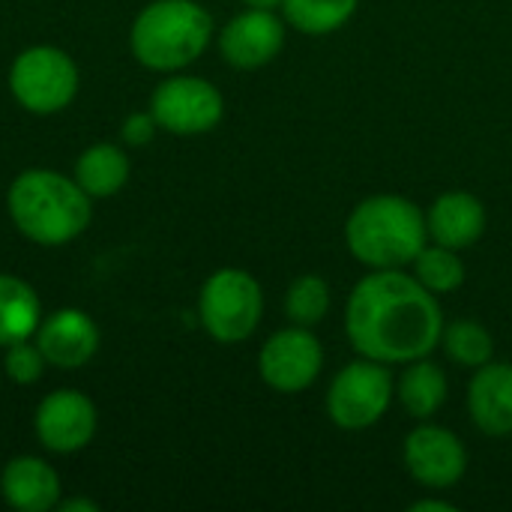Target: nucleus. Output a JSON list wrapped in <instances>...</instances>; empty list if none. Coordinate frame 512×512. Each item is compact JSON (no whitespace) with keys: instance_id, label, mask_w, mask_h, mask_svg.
Segmentation results:
<instances>
[{"instance_id":"28","label":"nucleus","mask_w":512,"mask_h":512,"mask_svg":"<svg viewBox=\"0 0 512 512\" xmlns=\"http://www.w3.org/2000/svg\"><path fill=\"white\" fill-rule=\"evenodd\" d=\"M243 3H246V9H267V12H276V9H282L285 0H243Z\"/></svg>"},{"instance_id":"26","label":"nucleus","mask_w":512,"mask_h":512,"mask_svg":"<svg viewBox=\"0 0 512 512\" xmlns=\"http://www.w3.org/2000/svg\"><path fill=\"white\" fill-rule=\"evenodd\" d=\"M411 512H456V504L444 501V498H423V501H414Z\"/></svg>"},{"instance_id":"17","label":"nucleus","mask_w":512,"mask_h":512,"mask_svg":"<svg viewBox=\"0 0 512 512\" xmlns=\"http://www.w3.org/2000/svg\"><path fill=\"white\" fill-rule=\"evenodd\" d=\"M447 396L450 384L435 360L420 357L402 366V375L396 378V399L411 420H432L447 405Z\"/></svg>"},{"instance_id":"12","label":"nucleus","mask_w":512,"mask_h":512,"mask_svg":"<svg viewBox=\"0 0 512 512\" xmlns=\"http://www.w3.org/2000/svg\"><path fill=\"white\" fill-rule=\"evenodd\" d=\"M285 48V21L267 9H246L234 15L219 33V51L234 69H261Z\"/></svg>"},{"instance_id":"27","label":"nucleus","mask_w":512,"mask_h":512,"mask_svg":"<svg viewBox=\"0 0 512 512\" xmlns=\"http://www.w3.org/2000/svg\"><path fill=\"white\" fill-rule=\"evenodd\" d=\"M57 507H60L63 512H96L99 510V504H96V501H87V498H84V501H66V504H57Z\"/></svg>"},{"instance_id":"15","label":"nucleus","mask_w":512,"mask_h":512,"mask_svg":"<svg viewBox=\"0 0 512 512\" xmlns=\"http://www.w3.org/2000/svg\"><path fill=\"white\" fill-rule=\"evenodd\" d=\"M486 207L474 192L465 189H450L432 201L426 210V228L429 240L441 243L447 249H471L483 234H486Z\"/></svg>"},{"instance_id":"22","label":"nucleus","mask_w":512,"mask_h":512,"mask_svg":"<svg viewBox=\"0 0 512 512\" xmlns=\"http://www.w3.org/2000/svg\"><path fill=\"white\" fill-rule=\"evenodd\" d=\"M411 273L435 297L453 294V291H459L465 285V261H462V255L456 249H447V246L432 243V240L414 258Z\"/></svg>"},{"instance_id":"5","label":"nucleus","mask_w":512,"mask_h":512,"mask_svg":"<svg viewBox=\"0 0 512 512\" xmlns=\"http://www.w3.org/2000/svg\"><path fill=\"white\" fill-rule=\"evenodd\" d=\"M264 315V291L258 279L240 267L216 270L198 294V318L210 339L222 345L246 342Z\"/></svg>"},{"instance_id":"23","label":"nucleus","mask_w":512,"mask_h":512,"mask_svg":"<svg viewBox=\"0 0 512 512\" xmlns=\"http://www.w3.org/2000/svg\"><path fill=\"white\" fill-rule=\"evenodd\" d=\"M333 294H330V282L321 279L318 273H303L297 276L288 291H285V315L291 324L297 327H318L327 312H330Z\"/></svg>"},{"instance_id":"1","label":"nucleus","mask_w":512,"mask_h":512,"mask_svg":"<svg viewBox=\"0 0 512 512\" xmlns=\"http://www.w3.org/2000/svg\"><path fill=\"white\" fill-rule=\"evenodd\" d=\"M441 300L426 291L414 273L372 270L348 294L345 336L357 357L384 366H405L429 357L444 333Z\"/></svg>"},{"instance_id":"11","label":"nucleus","mask_w":512,"mask_h":512,"mask_svg":"<svg viewBox=\"0 0 512 512\" xmlns=\"http://www.w3.org/2000/svg\"><path fill=\"white\" fill-rule=\"evenodd\" d=\"M36 438L51 453H78L96 435V405L78 390H54L33 417Z\"/></svg>"},{"instance_id":"14","label":"nucleus","mask_w":512,"mask_h":512,"mask_svg":"<svg viewBox=\"0 0 512 512\" xmlns=\"http://www.w3.org/2000/svg\"><path fill=\"white\" fill-rule=\"evenodd\" d=\"M468 414L486 438L512 435V363L489 360L468 384Z\"/></svg>"},{"instance_id":"10","label":"nucleus","mask_w":512,"mask_h":512,"mask_svg":"<svg viewBox=\"0 0 512 512\" xmlns=\"http://www.w3.org/2000/svg\"><path fill=\"white\" fill-rule=\"evenodd\" d=\"M402 462L414 483L426 489H450L468 471V450L462 438L432 420H420L402 444Z\"/></svg>"},{"instance_id":"21","label":"nucleus","mask_w":512,"mask_h":512,"mask_svg":"<svg viewBox=\"0 0 512 512\" xmlns=\"http://www.w3.org/2000/svg\"><path fill=\"white\" fill-rule=\"evenodd\" d=\"M438 348H444L450 363H456L462 369H471V372L486 366L489 360H495V339L474 318H456V321L444 324Z\"/></svg>"},{"instance_id":"2","label":"nucleus","mask_w":512,"mask_h":512,"mask_svg":"<svg viewBox=\"0 0 512 512\" xmlns=\"http://www.w3.org/2000/svg\"><path fill=\"white\" fill-rule=\"evenodd\" d=\"M426 243V213L396 192H378L357 201L345 219V246L354 261L369 270L411 267Z\"/></svg>"},{"instance_id":"16","label":"nucleus","mask_w":512,"mask_h":512,"mask_svg":"<svg viewBox=\"0 0 512 512\" xmlns=\"http://www.w3.org/2000/svg\"><path fill=\"white\" fill-rule=\"evenodd\" d=\"M0 492L12 510L48 512L60 504V477L45 459L18 456L0 474Z\"/></svg>"},{"instance_id":"18","label":"nucleus","mask_w":512,"mask_h":512,"mask_svg":"<svg viewBox=\"0 0 512 512\" xmlns=\"http://www.w3.org/2000/svg\"><path fill=\"white\" fill-rule=\"evenodd\" d=\"M42 321V303L36 291L9 273H0V348L30 339Z\"/></svg>"},{"instance_id":"6","label":"nucleus","mask_w":512,"mask_h":512,"mask_svg":"<svg viewBox=\"0 0 512 512\" xmlns=\"http://www.w3.org/2000/svg\"><path fill=\"white\" fill-rule=\"evenodd\" d=\"M396 399L390 366L360 357L339 369L327 387V417L342 432H363L378 426Z\"/></svg>"},{"instance_id":"20","label":"nucleus","mask_w":512,"mask_h":512,"mask_svg":"<svg viewBox=\"0 0 512 512\" xmlns=\"http://www.w3.org/2000/svg\"><path fill=\"white\" fill-rule=\"evenodd\" d=\"M357 6L360 0H285L282 15L297 33L330 36L354 18Z\"/></svg>"},{"instance_id":"8","label":"nucleus","mask_w":512,"mask_h":512,"mask_svg":"<svg viewBox=\"0 0 512 512\" xmlns=\"http://www.w3.org/2000/svg\"><path fill=\"white\" fill-rule=\"evenodd\" d=\"M324 369V345L312 327H282L276 330L258 354L261 381L285 396L309 390Z\"/></svg>"},{"instance_id":"13","label":"nucleus","mask_w":512,"mask_h":512,"mask_svg":"<svg viewBox=\"0 0 512 512\" xmlns=\"http://www.w3.org/2000/svg\"><path fill=\"white\" fill-rule=\"evenodd\" d=\"M36 345L54 369H81L99 351V327L81 309H60L39 321Z\"/></svg>"},{"instance_id":"19","label":"nucleus","mask_w":512,"mask_h":512,"mask_svg":"<svg viewBox=\"0 0 512 512\" xmlns=\"http://www.w3.org/2000/svg\"><path fill=\"white\" fill-rule=\"evenodd\" d=\"M129 180V159L114 144H93L75 162V183L90 198H108Z\"/></svg>"},{"instance_id":"7","label":"nucleus","mask_w":512,"mask_h":512,"mask_svg":"<svg viewBox=\"0 0 512 512\" xmlns=\"http://www.w3.org/2000/svg\"><path fill=\"white\" fill-rule=\"evenodd\" d=\"M9 90L30 114H57L78 93V66L54 45H33L15 57Z\"/></svg>"},{"instance_id":"3","label":"nucleus","mask_w":512,"mask_h":512,"mask_svg":"<svg viewBox=\"0 0 512 512\" xmlns=\"http://www.w3.org/2000/svg\"><path fill=\"white\" fill-rule=\"evenodd\" d=\"M15 228L39 246L75 240L93 216V198L66 174L48 168L21 171L6 195Z\"/></svg>"},{"instance_id":"9","label":"nucleus","mask_w":512,"mask_h":512,"mask_svg":"<svg viewBox=\"0 0 512 512\" xmlns=\"http://www.w3.org/2000/svg\"><path fill=\"white\" fill-rule=\"evenodd\" d=\"M150 114L156 117L159 129L171 135H204L219 126L225 99L219 87L198 75H174L153 90Z\"/></svg>"},{"instance_id":"24","label":"nucleus","mask_w":512,"mask_h":512,"mask_svg":"<svg viewBox=\"0 0 512 512\" xmlns=\"http://www.w3.org/2000/svg\"><path fill=\"white\" fill-rule=\"evenodd\" d=\"M45 366H48V360H45V354L39 351V345H36V342L30 345L27 339H21V342L6 345L3 372H6L15 384H21V387L36 384V381L42 378Z\"/></svg>"},{"instance_id":"25","label":"nucleus","mask_w":512,"mask_h":512,"mask_svg":"<svg viewBox=\"0 0 512 512\" xmlns=\"http://www.w3.org/2000/svg\"><path fill=\"white\" fill-rule=\"evenodd\" d=\"M156 129H159V123H156L153 114H141V111L129 114L126 123H123V141L132 144V147H141L156 135Z\"/></svg>"},{"instance_id":"4","label":"nucleus","mask_w":512,"mask_h":512,"mask_svg":"<svg viewBox=\"0 0 512 512\" xmlns=\"http://www.w3.org/2000/svg\"><path fill=\"white\" fill-rule=\"evenodd\" d=\"M213 39V18L195 0H156L132 24L129 45L141 66L177 72L195 63Z\"/></svg>"}]
</instances>
